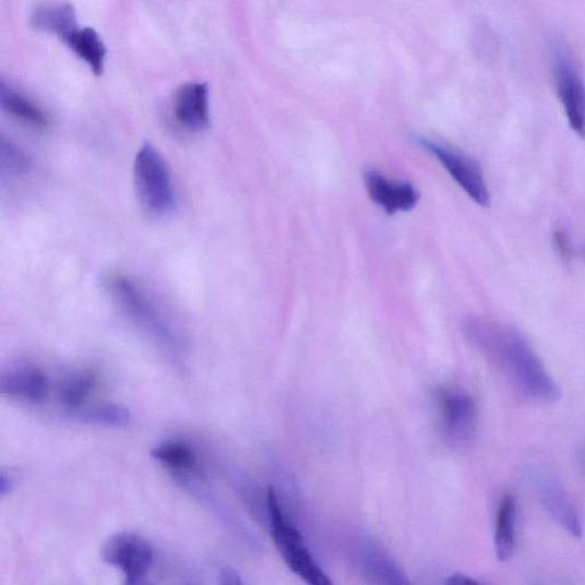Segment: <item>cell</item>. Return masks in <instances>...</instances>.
Segmentation results:
<instances>
[{"label":"cell","mask_w":585,"mask_h":585,"mask_svg":"<svg viewBox=\"0 0 585 585\" xmlns=\"http://www.w3.org/2000/svg\"><path fill=\"white\" fill-rule=\"evenodd\" d=\"M0 104L3 109L14 118L23 121L36 129H44L48 126L47 115L28 97L22 95L11 86L2 83L0 86Z\"/></svg>","instance_id":"15"},{"label":"cell","mask_w":585,"mask_h":585,"mask_svg":"<svg viewBox=\"0 0 585 585\" xmlns=\"http://www.w3.org/2000/svg\"><path fill=\"white\" fill-rule=\"evenodd\" d=\"M15 486V479L10 471L2 469L0 473V496L3 498L12 493Z\"/></svg>","instance_id":"20"},{"label":"cell","mask_w":585,"mask_h":585,"mask_svg":"<svg viewBox=\"0 0 585 585\" xmlns=\"http://www.w3.org/2000/svg\"><path fill=\"white\" fill-rule=\"evenodd\" d=\"M529 477L536 497L551 518L575 538H580L582 535L581 521L563 487L548 474L535 473Z\"/></svg>","instance_id":"9"},{"label":"cell","mask_w":585,"mask_h":585,"mask_svg":"<svg viewBox=\"0 0 585 585\" xmlns=\"http://www.w3.org/2000/svg\"><path fill=\"white\" fill-rule=\"evenodd\" d=\"M105 563L123 571L127 584H136L148 573L154 560V550L141 536L118 533L102 550Z\"/></svg>","instance_id":"7"},{"label":"cell","mask_w":585,"mask_h":585,"mask_svg":"<svg viewBox=\"0 0 585 585\" xmlns=\"http://www.w3.org/2000/svg\"><path fill=\"white\" fill-rule=\"evenodd\" d=\"M95 385V375L83 371L64 380L59 389V401L70 409H77L88 398Z\"/></svg>","instance_id":"18"},{"label":"cell","mask_w":585,"mask_h":585,"mask_svg":"<svg viewBox=\"0 0 585 585\" xmlns=\"http://www.w3.org/2000/svg\"><path fill=\"white\" fill-rule=\"evenodd\" d=\"M266 511L274 542L289 570L310 585H331L332 581L317 564L301 533L284 515L274 489L267 491Z\"/></svg>","instance_id":"2"},{"label":"cell","mask_w":585,"mask_h":585,"mask_svg":"<svg viewBox=\"0 0 585 585\" xmlns=\"http://www.w3.org/2000/svg\"><path fill=\"white\" fill-rule=\"evenodd\" d=\"M0 392L10 397L40 403L50 392V384L44 371L35 366H24L0 377Z\"/></svg>","instance_id":"12"},{"label":"cell","mask_w":585,"mask_h":585,"mask_svg":"<svg viewBox=\"0 0 585 585\" xmlns=\"http://www.w3.org/2000/svg\"><path fill=\"white\" fill-rule=\"evenodd\" d=\"M208 86L202 83L183 85L175 99L178 123L190 132H202L210 126Z\"/></svg>","instance_id":"11"},{"label":"cell","mask_w":585,"mask_h":585,"mask_svg":"<svg viewBox=\"0 0 585 585\" xmlns=\"http://www.w3.org/2000/svg\"><path fill=\"white\" fill-rule=\"evenodd\" d=\"M363 182L370 199L389 215L410 211L420 200L413 184L390 180L375 169L366 170Z\"/></svg>","instance_id":"10"},{"label":"cell","mask_w":585,"mask_h":585,"mask_svg":"<svg viewBox=\"0 0 585 585\" xmlns=\"http://www.w3.org/2000/svg\"><path fill=\"white\" fill-rule=\"evenodd\" d=\"M463 331L470 344L500 369L520 392L534 402L551 404L560 389L516 329L479 319H469Z\"/></svg>","instance_id":"1"},{"label":"cell","mask_w":585,"mask_h":585,"mask_svg":"<svg viewBox=\"0 0 585 585\" xmlns=\"http://www.w3.org/2000/svg\"><path fill=\"white\" fill-rule=\"evenodd\" d=\"M76 420L97 426L126 428L131 423V411L121 405L105 403L79 409Z\"/></svg>","instance_id":"17"},{"label":"cell","mask_w":585,"mask_h":585,"mask_svg":"<svg viewBox=\"0 0 585 585\" xmlns=\"http://www.w3.org/2000/svg\"><path fill=\"white\" fill-rule=\"evenodd\" d=\"M445 437L456 446L468 445L477 430V406L474 398L461 390H443L438 395Z\"/></svg>","instance_id":"8"},{"label":"cell","mask_w":585,"mask_h":585,"mask_svg":"<svg viewBox=\"0 0 585 585\" xmlns=\"http://www.w3.org/2000/svg\"><path fill=\"white\" fill-rule=\"evenodd\" d=\"M151 455L170 469L187 471L196 466V456L186 445L178 442H165L153 449Z\"/></svg>","instance_id":"19"},{"label":"cell","mask_w":585,"mask_h":585,"mask_svg":"<svg viewBox=\"0 0 585 585\" xmlns=\"http://www.w3.org/2000/svg\"><path fill=\"white\" fill-rule=\"evenodd\" d=\"M219 583L224 585H240L243 581L237 571L228 568L219 572Z\"/></svg>","instance_id":"21"},{"label":"cell","mask_w":585,"mask_h":585,"mask_svg":"<svg viewBox=\"0 0 585 585\" xmlns=\"http://www.w3.org/2000/svg\"><path fill=\"white\" fill-rule=\"evenodd\" d=\"M62 40L73 53L91 68L95 75H102L107 51L100 36L95 31L76 28Z\"/></svg>","instance_id":"14"},{"label":"cell","mask_w":585,"mask_h":585,"mask_svg":"<svg viewBox=\"0 0 585 585\" xmlns=\"http://www.w3.org/2000/svg\"><path fill=\"white\" fill-rule=\"evenodd\" d=\"M134 182L141 206L164 216L176 206V191L167 163L151 143H144L134 162Z\"/></svg>","instance_id":"3"},{"label":"cell","mask_w":585,"mask_h":585,"mask_svg":"<svg viewBox=\"0 0 585 585\" xmlns=\"http://www.w3.org/2000/svg\"><path fill=\"white\" fill-rule=\"evenodd\" d=\"M446 584L450 585H471V584H478V582L465 574H453L449 577L446 581Z\"/></svg>","instance_id":"23"},{"label":"cell","mask_w":585,"mask_h":585,"mask_svg":"<svg viewBox=\"0 0 585 585\" xmlns=\"http://www.w3.org/2000/svg\"><path fill=\"white\" fill-rule=\"evenodd\" d=\"M553 241L554 246L557 247V251L560 253V255L569 258L570 246L568 237L563 232L557 231L554 232Z\"/></svg>","instance_id":"22"},{"label":"cell","mask_w":585,"mask_h":585,"mask_svg":"<svg viewBox=\"0 0 585 585\" xmlns=\"http://www.w3.org/2000/svg\"><path fill=\"white\" fill-rule=\"evenodd\" d=\"M517 502L514 496L502 498L497 515L496 551L501 562H506L516 548Z\"/></svg>","instance_id":"13"},{"label":"cell","mask_w":585,"mask_h":585,"mask_svg":"<svg viewBox=\"0 0 585 585\" xmlns=\"http://www.w3.org/2000/svg\"><path fill=\"white\" fill-rule=\"evenodd\" d=\"M109 288L115 299L127 313L145 331H148L163 345L176 346L177 337L164 321L152 300L130 278L112 276L109 279Z\"/></svg>","instance_id":"4"},{"label":"cell","mask_w":585,"mask_h":585,"mask_svg":"<svg viewBox=\"0 0 585 585\" xmlns=\"http://www.w3.org/2000/svg\"><path fill=\"white\" fill-rule=\"evenodd\" d=\"M419 144L443 165L452 179L476 204L482 207L490 205L491 194L478 162L451 146L433 141L420 139Z\"/></svg>","instance_id":"5"},{"label":"cell","mask_w":585,"mask_h":585,"mask_svg":"<svg viewBox=\"0 0 585 585\" xmlns=\"http://www.w3.org/2000/svg\"><path fill=\"white\" fill-rule=\"evenodd\" d=\"M32 23L37 31L58 35L61 39L79 28L75 10L70 5L39 8L34 12Z\"/></svg>","instance_id":"16"},{"label":"cell","mask_w":585,"mask_h":585,"mask_svg":"<svg viewBox=\"0 0 585 585\" xmlns=\"http://www.w3.org/2000/svg\"><path fill=\"white\" fill-rule=\"evenodd\" d=\"M553 76L571 129L585 139V85L574 61L559 45L553 50Z\"/></svg>","instance_id":"6"}]
</instances>
